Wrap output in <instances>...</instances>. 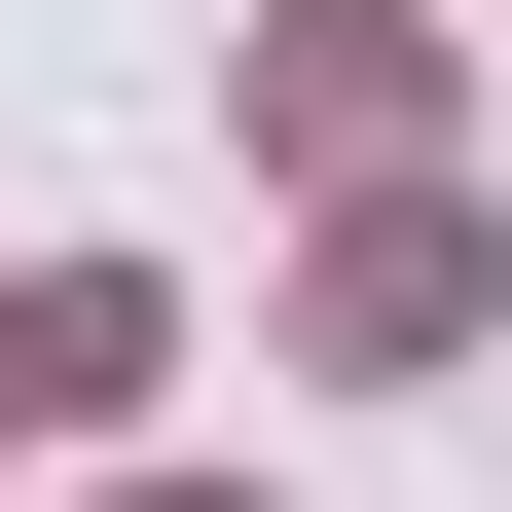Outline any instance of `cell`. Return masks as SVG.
Masks as SVG:
<instances>
[]
</instances>
